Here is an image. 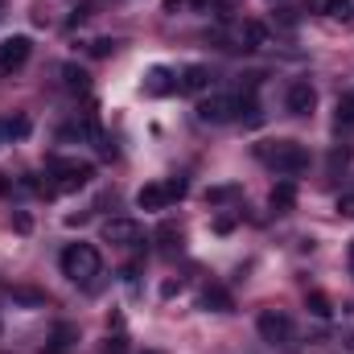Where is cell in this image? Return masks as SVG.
Returning a JSON list of instances; mask_svg holds the SVG:
<instances>
[{"mask_svg": "<svg viewBox=\"0 0 354 354\" xmlns=\"http://www.w3.org/2000/svg\"><path fill=\"white\" fill-rule=\"evenodd\" d=\"M338 214H342V218H354V194H342V198H338Z\"/></svg>", "mask_w": 354, "mask_h": 354, "instance_id": "obj_27", "label": "cell"}, {"mask_svg": "<svg viewBox=\"0 0 354 354\" xmlns=\"http://www.w3.org/2000/svg\"><path fill=\"white\" fill-rule=\"evenodd\" d=\"M103 354H128V342H124V334L107 338V342H103Z\"/></svg>", "mask_w": 354, "mask_h": 354, "instance_id": "obj_24", "label": "cell"}, {"mask_svg": "<svg viewBox=\"0 0 354 354\" xmlns=\"http://www.w3.org/2000/svg\"><path fill=\"white\" fill-rule=\"evenodd\" d=\"M346 260H351V272H354V243H351V256H346Z\"/></svg>", "mask_w": 354, "mask_h": 354, "instance_id": "obj_31", "label": "cell"}, {"mask_svg": "<svg viewBox=\"0 0 354 354\" xmlns=\"http://www.w3.org/2000/svg\"><path fill=\"white\" fill-rule=\"evenodd\" d=\"M256 330H260V338H264V342L280 346V342H288V338H292V317H288V313H280V309H264V313L256 317Z\"/></svg>", "mask_w": 354, "mask_h": 354, "instance_id": "obj_7", "label": "cell"}, {"mask_svg": "<svg viewBox=\"0 0 354 354\" xmlns=\"http://www.w3.org/2000/svg\"><path fill=\"white\" fill-rule=\"evenodd\" d=\"M206 87H210V71H206V66H198V62H194V66H185V71L177 75V91H181V95H202Z\"/></svg>", "mask_w": 354, "mask_h": 354, "instance_id": "obj_10", "label": "cell"}, {"mask_svg": "<svg viewBox=\"0 0 354 354\" xmlns=\"http://www.w3.org/2000/svg\"><path fill=\"white\" fill-rule=\"evenodd\" d=\"M12 227H17L21 235H29V231H33V218H29V214H12Z\"/></svg>", "mask_w": 354, "mask_h": 354, "instance_id": "obj_28", "label": "cell"}, {"mask_svg": "<svg viewBox=\"0 0 354 354\" xmlns=\"http://www.w3.org/2000/svg\"><path fill=\"white\" fill-rule=\"evenodd\" d=\"M145 91H149V95H169V91H177V79L165 66H153L149 79H145Z\"/></svg>", "mask_w": 354, "mask_h": 354, "instance_id": "obj_15", "label": "cell"}, {"mask_svg": "<svg viewBox=\"0 0 354 354\" xmlns=\"http://www.w3.org/2000/svg\"><path fill=\"white\" fill-rule=\"evenodd\" d=\"M29 54H33V41H29L25 33H12V37H4V41H0V75H12V71H21V66L29 62Z\"/></svg>", "mask_w": 354, "mask_h": 354, "instance_id": "obj_6", "label": "cell"}, {"mask_svg": "<svg viewBox=\"0 0 354 354\" xmlns=\"http://www.w3.org/2000/svg\"><path fill=\"white\" fill-rule=\"evenodd\" d=\"M4 132H8V136H25V132H29V120H8Z\"/></svg>", "mask_w": 354, "mask_h": 354, "instance_id": "obj_26", "label": "cell"}, {"mask_svg": "<svg viewBox=\"0 0 354 354\" xmlns=\"http://www.w3.org/2000/svg\"><path fill=\"white\" fill-rule=\"evenodd\" d=\"M317 8H322L326 17H334V21H351V17H354L351 0H317Z\"/></svg>", "mask_w": 354, "mask_h": 354, "instance_id": "obj_17", "label": "cell"}, {"mask_svg": "<svg viewBox=\"0 0 354 354\" xmlns=\"http://www.w3.org/2000/svg\"><path fill=\"white\" fill-rule=\"evenodd\" d=\"M256 157H260L264 165H272L276 174H301V169L309 165V149L297 145V140H272V145H260Z\"/></svg>", "mask_w": 354, "mask_h": 354, "instance_id": "obj_2", "label": "cell"}, {"mask_svg": "<svg viewBox=\"0 0 354 354\" xmlns=\"http://www.w3.org/2000/svg\"><path fill=\"white\" fill-rule=\"evenodd\" d=\"M243 107H248L243 95H206L198 103V120L202 124H235L243 115Z\"/></svg>", "mask_w": 354, "mask_h": 354, "instance_id": "obj_5", "label": "cell"}, {"mask_svg": "<svg viewBox=\"0 0 354 354\" xmlns=\"http://www.w3.org/2000/svg\"><path fill=\"white\" fill-rule=\"evenodd\" d=\"M231 231H235V218L231 214H218L214 218V235H231Z\"/></svg>", "mask_w": 354, "mask_h": 354, "instance_id": "obj_25", "label": "cell"}, {"mask_svg": "<svg viewBox=\"0 0 354 354\" xmlns=\"http://www.w3.org/2000/svg\"><path fill=\"white\" fill-rule=\"evenodd\" d=\"M62 83H66V91H87L91 87L87 71H83V66H75V62H66V66H62Z\"/></svg>", "mask_w": 354, "mask_h": 354, "instance_id": "obj_16", "label": "cell"}, {"mask_svg": "<svg viewBox=\"0 0 354 354\" xmlns=\"http://www.w3.org/2000/svg\"><path fill=\"white\" fill-rule=\"evenodd\" d=\"M157 239H161V252H169V256H174L177 248H181V231H177L174 223H161V231H157Z\"/></svg>", "mask_w": 354, "mask_h": 354, "instance_id": "obj_19", "label": "cell"}, {"mask_svg": "<svg viewBox=\"0 0 354 354\" xmlns=\"http://www.w3.org/2000/svg\"><path fill=\"white\" fill-rule=\"evenodd\" d=\"M12 301H21V305H41L46 297H41V292H29V288H12Z\"/></svg>", "mask_w": 354, "mask_h": 354, "instance_id": "obj_23", "label": "cell"}, {"mask_svg": "<svg viewBox=\"0 0 354 354\" xmlns=\"http://www.w3.org/2000/svg\"><path fill=\"white\" fill-rule=\"evenodd\" d=\"M4 136H8V132H4V124H0V145H4Z\"/></svg>", "mask_w": 354, "mask_h": 354, "instance_id": "obj_32", "label": "cell"}, {"mask_svg": "<svg viewBox=\"0 0 354 354\" xmlns=\"http://www.w3.org/2000/svg\"><path fill=\"white\" fill-rule=\"evenodd\" d=\"M268 206H272L276 214H288V210L297 206V185H292L288 177H284V181H276V185H272V194H268Z\"/></svg>", "mask_w": 354, "mask_h": 354, "instance_id": "obj_12", "label": "cell"}, {"mask_svg": "<svg viewBox=\"0 0 354 354\" xmlns=\"http://www.w3.org/2000/svg\"><path fill=\"white\" fill-rule=\"evenodd\" d=\"M62 272L75 280V284H95V276L103 272V260L91 243H71L62 252Z\"/></svg>", "mask_w": 354, "mask_h": 354, "instance_id": "obj_4", "label": "cell"}, {"mask_svg": "<svg viewBox=\"0 0 354 354\" xmlns=\"http://www.w3.org/2000/svg\"><path fill=\"white\" fill-rule=\"evenodd\" d=\"M235 41H239V50H264L268 29L260 25V21H243V25L235 29Z\"/></svg>", "mask_w": 354, "mask_h": 354, "instance_id": "obj_11", "label": "cell"}, {"mask_svg": "<svg viewBox=\"0 0 354 354\" xmlns=\"http://www.w3.org/2000/svg\"><path fill=\"white\" fill-rule=\"evenodd\" d=\"M305 305H309V313H313V317H322V322L334 313V305H330V297H326V292H309V297H305Z\"/></svg>", "mask_w": 354, "mask_h": 354, "instance_id": "obj_18", "label": "cell"}, {"mask_svg": "<svg viewBox=\"0 0 354 354\" xmlns=\"http://www.w3.org/2000/svg\"><path fill=\"white\" fill-rule=\"evenodd\" d=\"M185 4H189V0H161V8H165V12H181Z\"/></svg>", "mask_w": 354, "mask_h": 354, "instance_id": "obj_29", "label": "cell"}, {"mask_svg": "<svg viewBox=\"0 0 354 354\" xmlns=\"http://www.w3.org/2000/svg\"><path fill=\"white\" fill-rule=\"evenodd\" d=\"M284 107H288L292 115H309V111L317 107V91H313V83H309V79H297V83L288 87V95H284Z\"/></svg>", "mask_w": 354, "mask_h": 354, "instance_id": "obj_9", "label": "cell"}, {"mask_svg": "<svg viewBox=\"0 0 354 354\" xmlns=\"http://www.w3.org/2000/svg\"><path fill=\"white\" fill-rule=\"evenodd\" d=\"M338 128H354V95L338 99Z\"/></svg>", "mask_w": 354, "mask_h": 354, "instance_id": "obj_20", "label": "cell"}, {"mask_svg": "<svg viewBox=\"0 0 354 354\" xmlns=\"http://www.w3.org/2000/svg\"><path fill=\"white\" fill-rule=\"evenodd\" d=\"M103 239L115 243V248H140L145 243V227L132 223V218H107L103 223Z\"/></svg>", "mask_w": 354, "mask_h": 354, "instance_id": "obj_8", "label": "cell"}, {"mask_svg": "<svg viewBox=\"0 0 354 354\" xmlns=\"http://www.w3.org/2000/svg\"><path fill=\"white\" fill-rule=\"evenodd\" d=\"M75 338H79V330H75L71 322H58V326H54V334H50V346H46V351H50V354H66Z\"/></svg>", "mask_w": 354, "mask_h": 354, "instance_id": "obj_14", "label": "cell"}, {"mask_svg": "<svg viewBox=\"0 0 354 354\" xmlns=\"http://www.w3.org/2000/svg\"><path fill=\"white\" fill-rule=\"evenodd\" d=\"M189 194V181L185 177H169V181H149V185H140L136 189V206L140 210H165V206H174Z\"/></svg>", "mask_w": 354, "mask_h": 354, "instance_id": "obj_3", "label": "cell"}, {"mask_svg": "<svg viewBox=\"0 0 354 354\" xmlns=\"http://www.w3.org/2000/svg\"><path fill=\"white\" fill-rule=\"evenodd\" d=\"M95 177V165L91 161H79V157H54L50 161V194H75L91 185Z\"/></svg>", "mask_w": 354, "mask_h": 354, "instance_id": "obj_1", "label": "cell"}, {"mask_svg": "<svg viewBox=\"0 0 354 354\" xmlns=\"http://www.w3.org/2000/svg\"><path fill=\"white\" fill-rule=\"evenodd\" d=\"M198 305L206 309V313H231L235 309V301H231V292L227 288H218V284H210L202 297H198Z\"/></svg>", "mask_w": 354, "mask_h": 354, "instance_id": "obj_13", "label": "cell"}, {"mask_svg": "<svg viewBox=\"0 0 354 354\" xmlns=\"http://www.w3.org/2000/svg\"><path fill=\"white\" fill-rule=\"evenodd\" d=\"M235 194H239V185H218V189L206 194V202H227V198H235Z\"/></svg>", "mask_w": 354, "mask_h": 354, "instance_id": "obj_22", "label": "cell"}, {"mask_svg": "<svg viewBox=\"0 0 354 354\" xmlns=\"http://www.w3.org/2000/svg\"><path fill=\"white\" fill-rule=\"evenodd\" d=\"M111 50H115V41H111V37H95V41H91V54H95V58H107Z\"/></svg>", "mask_w": 354, "mask_h": 354, "instance_id": "obj_21", "label": "cell"}, {"mask_svg": "<svg viewBox=\"0 0 354 354\" xmlns=\"http://www.w3.org/2000/svg\"><path fill=\"white\" fill-rule=\"evenodd\" d=\"M8 189H12V181H8V177L0 174V194H8Z\"/></svg>", "mask_w": 354, "mask_h": 354, "instance_id": "obj_30", "label": "cell"}]
</instances>
